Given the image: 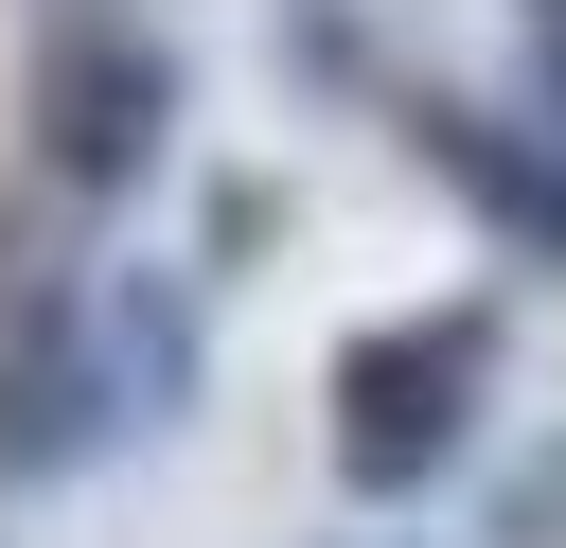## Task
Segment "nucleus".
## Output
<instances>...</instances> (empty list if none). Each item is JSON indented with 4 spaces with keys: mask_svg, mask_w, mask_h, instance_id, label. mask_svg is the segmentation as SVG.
<instances>
[{
    "mask_svg": "<svg viewBox=\"0 0 566 548\" xmlns=\"http://www.w3.org/2000/svg\"><path fill=\"white\" fill-rule=\"evenodd\" d=\"M495 354H513V301H495V283L371 318V336L336 354V424H318L336 495H354V513H407V495H442V477L478 460V424H495Z\"/></svg>",
    "mask_w": 566,
    "mask_h": 548,
    "instance_id": "obj_1",
    "label": "nucleus"
},
{
    "mask_svg": "<svg viewBox=\"0 0 566 548\" xmlns=\"http://www.w3.org/2000/svg\"><path fill=\"white\" fill-rule=\"evenodd\" d=\"M195 124V71L142 0H53L35 18V71H18V177L71 194V212H124Z\"/></svg>",
    "mask_w": 566,
    "mask_h": 548,
    "instance_id": "obj_2",
    "label": "nucleus"
},
{
    "mask_svg": "<svg viewBox=\"0 0 566 548\" xmlns=\"http://www.w3.org/2000/svg\"><path fill=\"white\" fill-rule=\"evenodd\" d=\"M389 124H407V159H424L513 265H566V124L478 106V88H389Z\"/></svg>",
    "mask_w": 566,
    "mask_h": 548,
    "instance_id": "obj_3",
    "label": "nucleus"
},
{
    "mask_svg": "<svg viewBox=\"0 0 566 548\" xmlns=\"http://www.w3.org/2000/svg\"><path fill=\"white\" fill-rule=\"evenodd\" d=\"M124 442H142V407H124V371H106V318L0 354V495H53V477H88V460H124Z\"/></svg>",
    "mask_w": 566,
    "mask_h": 548,
    "instance_id": "obj_4",
    "label": "nucleus"
},
{
    "mask_svg": "<svg viewBox=\"0 0 566 548\" xmlns=\"http://www.w3.org/2000/svg\"><path fill=\"white\" fill-rule=\"evenodd\" d=\"M106 371H124V407H142V442L159 424H195V371H212V265H106Z\"/></svg>",
    "mask_w": 566,
    "mask_h": 548,
    "instance_id": "obj_5",
    "label": "nucleus"
},
{
    "mask_svg": "<svg viewBox=\"0 0 566 548\" xmlns=\"http://www.w3.org/2000/svg\"><path fill=\"white\" fill-rule=\"evenodd\" d=\"M283 71H301V88H389V53H371L354 0H283Z\"/></svg>",
    "mask_w": 566,
    "mask_h": 548,
    "instance_id": "obj_6",
    "label": "nucleus"
},
{
    "mask_svg": "<svg viewBox=\"0 0 566 548\" xmlns=\"http://www.w3.org/2000/svg\"><path fill=\"white\" fill-rule=\"evenodd\" d=\"M478 548H566V442H531V460L495 477V513H478Z\"/></svg>",
    "mask_w": 566,
    "mask_h": 548,
    "instance_id": "obj_7",
    "label": "nucleus"
},
{
    "mask_svg": "<svg viewBox=\"0 0 566 548\" xmlns=\"http://www.w3.org/2000/svg\"><path fill=\"white\" fill-rule=\"evenodd\" d=\"M265 212H283V194H265V177H230V194H212V283H230V265H248V247H265Z\"/></svg>",
    "mask_w": 566,
    "mask_h": 548,
    "instance_id": "obj_8",
    "label": "nucleus"
},
{
    "mask_svg": "<svg viewBox=\"0 0 566 548\" xmlns=\"http://www.w3.org/2000/svg\"><path fill=\"white\" fill-rule=\"evenodd\" d=\"M531 18V124H566V0H513Z\"/></svg>",
    "mask_w": 566,
    "mask_h": 548,
    "instance_id": "obj_9",
    "label": "nucleus"
}]
</instances>
